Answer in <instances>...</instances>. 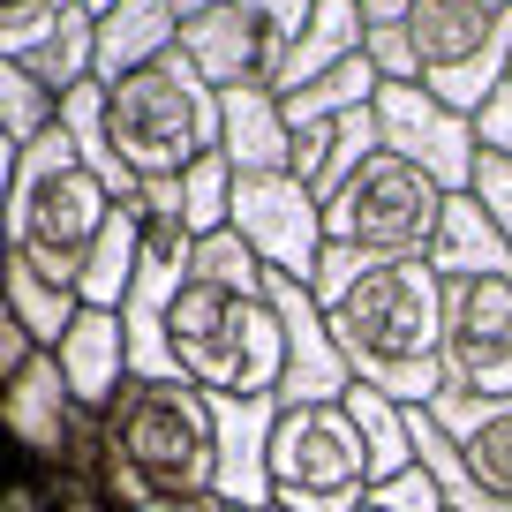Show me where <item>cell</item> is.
Returning a JSON list of instances; mask_svg holds the SVG:
<instances>
[{"label":"cell","mask_w":512,"mask_h":512,"mask_svg":"<svg viewBox=\"0 0 512 512\" xmlns=\"http://www.w3.org/2000/svg\"><path fill=\"white\" fill-rule=\"evenodd\" d=\"M264 512H287V505H264Z\"/></svg>","instance_id":"obj_38"},{"label":"cell","mask_w":512,"mask_h":512,"mask_svg":"<svg viewBox=\"0 0 512 512\" xmlns=\"http://www.w3.org/2000/svg\"><path fill=\"white\" fill-rule=\"evenodd\" d=\"M430 422L460 445L467 475H475L490 497H505V505H512V400H482V392L445 384V392L430 400Z\"/></svg>","instance_id":"obj_17"},{"label":"cell","mask_w":512,"mask_h":512,"mask_svg":"<svg viewBox=\"0 0 512 512\" xmlns=\"http://www.w3.org/2000/svg\"><path fill=\"white\" fill-rule=\"evenodd\" d=\"M369 497H377V505L384 512H452L445 505V490H437V475H430V467H407V475H392V482H377V490H369Z\"/></svg>","instance_id":"obj_30"},{"label":"cell","mask_w":512,"mask_h":512,"mask_svg":"<svg viewBox=\"0 0 512 512\" xmlns=\"http://www.w3.org/2000/svg\"><path fill=\"white\" fill-rule=\"evenodd\" d=\"M445 369L460 392L512 400V279L505 272L445 279Z\"/></svg>","instance_id":"obj_10"},{"label":"cell","mask_w":512,"mask_h":512,"mask_svg":"<svg viewBox=\"0 0 512 512\" xmlns=\"http://www.w3.org/2000/svg\"><path fill=\"white\" fill-rule=\"evenodd\" d=\"M452 196L422 174L415 159L400 151H377L347 189L324 204V234L339 249H362V256H430L437 226H445Z\"/></svg>","instance_id":"obj_8"},{"label":"cell","mask_w":512,"mask_h":512,"mask_svg":"<svg viewBox=\"0 0 512 512\" xmlns=\"http://www.w3.org/2000/svg\"><path fill=\"white\" fill-rule=\"evenodd\" d=\"M347 407H354L362 445H369V490L392 482V475H407V467H415V422H407L415 407L392 400V392H377V384H347Z\"/></svg>","instance_id":"obj_27"},{"label":"cell","mask_w":512,"mask_h":512,"mask_svg":"<svg viewBox=\"0 0 512 512\" xmlns=\"http://www.w3.org/2000/svg\"><path fill=\"white\" fill-rule=\"evenodd\" d=\"M407 8H415V0H362L369 31H377V23H407Z\"/></svg>","instance_id":"obj_34"},{"label":"cell","mask_w":512,"mask_h":512,"mask_svg":"<svg viewBox=\"0 0 512 512\" xmlns=\"http://www.w3.org/2000/svg\"><path fill=\"white\" fill-rule=\"evenodd\" d=\"M174 46H181L174 0H121V8H106V16H98V83L136 76V68L166 61Z\"/></svg>","instance_id":"obj_21"},{"label":"cell","mask_w":512,"mask_h":512,"mask_svg":"<svg viewBox=\"0 0 512 512\" xmlns=\"http://www.w3.org/2000/svg\"><path fill=\"white\" fill-rule=\"evenodd\" d=\"M53 362H61V377H68V392H76V407L106 415V407L121 400V384L136 377V354H128L121 309H83V317L68 324V339L53 347Z\"/></svg>","instance_id":"obj_18"},{"label":"cell","mask_w":512,"mask_h":512,"mask_svg":"<svg viewBox=\"0 0 512 512\" xmlns=\"http://www.w3.org/2000/svg\"><path fill=\"white\" fill-rule=\"evenodd\" d=\"M181 53H189L219 91H241V83H272L279 76L272 38L256 31V16L234 8V0H219V8H204V16L181 23Z\"/></svg>","instance_id":"obj_16"},{"label":"cell","mask_w":512,"mask_h":512,"mask_svg":"<svg viewBox=\"0 0 512 512\" xmlns=\"http://www.w3.org/2000/svg\"><path fill=\"white\" fill-rule=\"evenodd\" d=\"M106 128H113V151H121V166L136 181H181L189 166L219 159L226 91L174 46L166 61L106 83Z\"/></svg>","instance_id":"obj_5"},{"label":"cell","mask_w":512,"mask_h":512,"mask_svg":"<svg viewBox=\"0 0 512 512\" xmlns=\"http://www.w3.org/2000/svg\"><path fill=\"white\" fill-rule=\"evenodd\" d=\"M272 490L287 512H362L369 497V445L347 392L339 400L279 407L272 430Z\"/></svg>","instance_id":"obj_7"},{"label":"cell","mask_w":512,"mask_h":512,"mask_svg":"<svg viewBox=\"0 0 512 512\" xmlns=\"http://www.w3.org/2000/svg\"><path fill=\"white\" fill-rule=\"evenodd\" d=\"M467 196L512 234V159H505V151H475V181H467Z\"/></svg>","instance_id":"obj_31"},{"label":"cell","mask_w":512,"mask_h":512,"mask_svg":"<svg viewBox=\"0 0 512 512\" xmlns=\"http://www.w3.org/2000/svg\"><path fill=\"white\" fill-rule=\"evenodd\" d=\"M377 128H384V151L415 159L445 196H467V181H475V151H482L475 121L452 113L430 83H384V91H377Z\"/></svg>","instance_id":"obj_11"},{"label":"cell","mask_w":512,"mask_h":512,"mask_svg":"<svg viewBox=\"0 0 512 512\" xmlns=\"http://www.w3.org/2000/svg\"><path fill=\"white\" fill-rule=\"evenodd\" d=\"M309 294L332 317V339L347 354L354 384H377L407 407H430L452 384L445 369V279L430 256H362L324 249Z\"/></svg>","instance_id":"obj_1"},{"label":"cell","mask_w":512,"mask_h":512,"mask_svg":"<svg viewBox=\"0 0 512 512\" xmlns=\"http://www.w3.org/2000/svg\"><path fill=\"white\" fill-rule=\"evenodd\" d=\"M430 264H437V279H467V272H505L512 279V234L475 196H452L445 226H437V241H430Z\"/></svg>","instance_id":"obj_23"},{"label":"cell","mask_w":512,"mask_h":512,"mask_svg":"<svg viewBox=\"0 0 512 512\" xmlns=\"http://www.w3.org/2000/svg\"><path fill=\"white\" fill-rule=\"evenodd\" d=\"M505 83H512V76H505Z\"/></svg>","instance_id":"obj_39"},{"label":"cell","mask_w":512,"mask_h":512,"mask_svg":"<svg viewBox=\"0 0 512 512\" xmlns=\"http://www.w3.org/2000/svg\"><path fill=\"white\" fill-rule=\"evenodd\" d=\"M83 415H91V407H76V392H68V377H61L53 354H38V362L16 369V377H0V430H8L16 460L68 467V437H76Z\"/></svg>","instance_id":"obj_13"},{"label":"cell","mask_w":512,"mask_h":512,"mask_svg":"<svg viewBox=\"0 0 512 512\" xmlns=\"http://www.w3.org/2000/svg\"><path fill=\"white\" fill-rule=\"evenodd\" d=\"M144 211L136 204H113V219H106V234H98V249H91V264H83V309H121L128 302V287H136V264H144Z\"/></svg>","instance_id":"obj_26"},{"label":"cell","mask_w":512,"mask_h":512,"mask_svg":"<svg viewBox=\"0 0 512 512\" xmlns=\"http://www.w3.org/2000/svg\"><path fill=\"white\" fill-rule=\"evenodd\" d=\"M219 400V490L226 505L241 512H264L279 505L272 490V430H279V400H226V392H211Z\"/></svg>","instance_id":"obj_15"},{"label":"cell","mask_w":512,"mask_h":512,"mask_svg":"<svg viewBox=\"0 0 512 512\" xmlns=\"http://www.w3.org/2000/svg\"><path fill=\"white\" fill-rule=\"evenodd\" d=\"M83 8H91V16H106V8H121V0H83Z\"/></svg>","instance_id":"obj_36"},{"label":"cell","mask_w":512,"mask_h":512,"mask_svg":"<svg viewBox=\"0 0 512 512\" xmlns=\"http://www.w3.org/2000/svg\"><path fill=\"white\" fill-rule=\"evenodd\" d=\"M384 151V128H377V106H354V113H332V121H309L294 128V174L317 189V204H332L354 174Z\"/></svg>","instance_id":"obj_19"},{"label":"cell","mask_w":512,"mask_h":512,"mask_svg":"<svg viewBox=\"0 0 512 512\" xmlns=\"http://www.w3.org/2000/svg\"><path fill=\"white\" fill-rule=\"evenodd\" d=\"M362 512H384V505H377V497H362Z\"/></svg>","instance_id":"obj_37"},{"label":"cell","mask_w":512,"mask_h":512,"mask_svg":"<svg viewBox=\"0 0 512 512\" xmlns=\"http://www.w3.org/2000/svg\"><path fill=\"white\" fill-rule=\"evenodd\" d=\"M226 226H234V234L264 256V272H279V279H317L324 249H332L324 204L294 166H279V174H234V219Z\"/></svg>","instance_id":"obj_9"},{"label":"cell","mask_w":512,"mask_h":512,"mask_svg":"<svg viewBox=\"0 0 512 512\" xmlns=\"http://www.w3.org/2000/svg\"><path fill=\"white\" fill-rule=\"evenodd\" d=\"M204 8H219V0H174V16L189 23V16H204Z\"/></svg>","instance_id":"obj_35"},{"label":"cell","mask_w":512,"mask_h":512,"mask_svg":"<svg viewBox=\"0 0 512 512\" xmlns=\"http://www.w3.org/2000/svg\"><path fill=\"white\" fill-rule=\"evenodd\" d=\"M272 302L287 317V377H279V407H302V400H339L354 384L347 354L332 339V317L324 302L309 294V279H279L272 272Z\"/></svg>","instance_id":"obj_14"},{"label":"cell","mask_w":512,"mask_h":512,"mask_svg":"<svg viewBox=\"0 0 512 512\" xmlns=\"http://www.w3.org/2000/svg\"><path fill=\"white\" fill-rule=\"evenodd\" d=\"M234 8H249L256 16V31L272 38V53H279V68H287V53L302 46V31H309V16H317V0H234ZM279 83V76H272Z\"/></svg>","instance_id":"obj_29"},{"label":"cell","mask_w":512,"mask_h":512,"mask_svg":"<svg viewBox=\"0 0 512 512\" xmlns=\"http://www.w3.org/2000/svg\"><path fill=\"white\" fill-rule=\"evenodd\" d=\"M362 38H369V16H362V0H317V16H309L302 46L287 53V68H279V83H272V91L287 98V91H302V83H317L324 68L354 61V53H362Z\"/></svg>","instance_id":"obj_25"},{"label":"cell","mask_w":512,"mask_h":512,"mask_svg":"<svg viewBox=\"0 0 512 512\" xmlns=\"http://www.w3.org/2000/svg\"><path fill=\"white\" fill-rule=\"evenodd\" d=\"M407 53L415 76L475 121L512 76V0H415L407 8Z\"/></svg>","instance_id":"obj_6"},{"label":"cell","mask_w":512,"mask_h":512,"mask_svg":"<svg viewBox=\"0 0 512 512\" xmlns=\"http://www.w3.org/2000/svg\"><path fill=\"white\" fill-rule=\"evenodd\" d=\"M46 128H61V91L23 61H0V151H31Z\"/></svg>","instance_id":"obj_28"},{"label":"cell","mask_w":512,"mask_h":512,"mask_svg":"<svg viewBox=\"0 0 512 512\" xmlns=\"http://www.w3.org/2000/svg\"><path fill=\"white\" fill-rule=\"evenodd\" d=\"M136 512H241V505H226V497H151Z\"/></svg>","instance_id":"obj_33"},{"label":"cell","mask_w":512,"mask_h":512,"mask_svg":"<svg viewBox=\"0 0 512 512\" xmlns=\"http://www.w3.org/2000/svg\"><path fill=\"white\" fill-rule=\"evenodd\" d=\"M166 347H174V369L189 384H204V392L279 400V377H287V317L272 302L264 256L234 226L196 241L189 287H181L174 317H166Z\"/></svg>","instance_id":"obj_2"},{"label":"cell","mask_w":512,"mask_h":512,"mask_svg":"<svg viewBox=\"0 0 512 512\" xmlns=\"http://www.w3.org/2000/svg\"><path fill=\"white\" fill-rule=\"evenodd\" d=\"M0 61H23L68 98L98 76V16L83 0H0Z\"/></svg>","instance_id":"obj_12"},{"label":"cell","mask_w":512,"mask_h":512,"mask_svg":"<svg viewBox=\"0 0 512 512\" xmlns=\"http://www.w3.org/2000/svg\"><path fill=\"white\" fill-rule=\"evenodd\" d=\"M136 211L144 219H159V226H181V234H219L226 219H234V159H204V166H189L181 181H144L136 189Z\"/></svg>","instance_id":"obj_20"},{"label":"cell","mask_w":512,"mask_h":512,"mask_svg":"<svg viewBox=\"0 0 512 512\" xmlns=\"http://www.w3.org/2000/svg\"><path fill=\"white\" fill-rule=\"evenodd\" d=\"M0 196H8V249L31 256L61 287H83V264H91L121 196L98 181V166L76 151V136L46 128L31 151H0Z\"/></svg>","instance_id":"obj_4"},{"label":"cell","mask_w":512,"mask_h":512,"mask_svg":"<svg viewBox=\"0 0 512 512\" xmlns=\"http://www.w3.org/2000/svg\"><path fill=\"white\" fill-rule=\"evenodd\" d=\"M226 159L234 174H279L294 159V128H287V106H279L272 83H241L226 91Z\"/></svg>","instance_id":"obj_22"},{"label":"cell","mask_w":512,"mask_h":512,"mask_svg":"<svg viewBox=\"0 0 512 512\" xmlns=\"http://www.w3.org/2000/svg\"><path fill=\"white\" fill-rule=\"evenodd\" d=\"M0 309H8V317H23V332H31L38 347L53 354V347L68 339V324L83 317V294L61 287V279H46L31 256L8 249V264H0Z\"/></svg>","instance_id":"obj_24"},{"label":"cell","mask_w":512,"mask_h":512,"mask_svg":"<svg viewBox=\"0 0 512 512\" xmlns=\"http://www.w3.org/2000/svg\"><path fill=\"white\" fill-rule=\"evenodd\" d=\"M475 144H482V151H505V159H512V83L475 113Z\"/></svg>","instance_id":"obj_32"},{"label":"cell","mask_w":512,"mask_h":512,"mask_svg":"<svg viewBox=\"0 0 512 512\" xmlns=\"http://www.w3.org/2000/svg\"><path fill=\"white\" fill-rule=\"evenodd\" d=\"M106 497L121 512L151 497H211L219 490V400L189 377H128L106 407Z\"/></svg>","instance_id":"obj_3"}]
</instances>
